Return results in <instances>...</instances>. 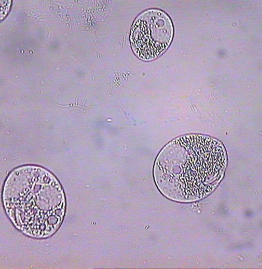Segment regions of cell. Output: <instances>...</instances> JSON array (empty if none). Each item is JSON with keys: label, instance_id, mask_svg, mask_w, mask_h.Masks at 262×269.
Listing matches in <instances>:
<instances>
[{"label": "cell", "instance_id": "cell-2", "mask_svg": "<svg viewBox=\"0 0 262 269\" xmlns=\"http://www.w3.org/2000/svg\"><path fill=\"white\" fill-rule=\"evenodd\" d=\"M6 215L18 230L30 237L51 236L66 212V198L57 179L47 169L25 165L14 169L2 191Z\"/></svg>", "mask_w": 262, "mask_h": 269}, {"label": "cell", "instance_id": "cell-3", "mask_svg": "<svg viewBox=\"0 0 262 269\" xmlns=\"http://www.w3.org/2000/svg\"><path fill=\"white\" fill-rule=\"evenodd\" d=\"M173 35V27L169 16L160 10L148 9L140 14L133 25L132 46L139 57L149 60L166 50Z\"/></svg>", "mask_w": 262, "mask_h": 269}, {"label": "cell", "instance_id": "cell-1", "mask_svg": "<svg viewBox=\"0 0 262 269\" xmlns=\"http://www.w3.org/2000/svg\"><path fill=\"white\" fill-rule=\"evenodd\" d=\"M227 155L222 144L210 137L177 138L161 150L154 176L159 190L179 202L199 200L216 187L223 175Z\"/></svg>", "mask_w": 262, "mask_h": 269}]
</instances>
